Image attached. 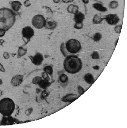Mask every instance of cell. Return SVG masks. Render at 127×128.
Listing matches in <instances>:
<instances>
[{"mask_svg": "<svg viewBox=\"0 0 127 128\" xmlns=\"http://www.w3.org/2000/svg\"><path fill=\"white\" fill-rule=\"evenodd\" d=\"M104 20L107 23L111 25H115L119 23V19L118 15L116 14L111 13L104 17Z\"/></svg>", "mask_w": 127, "mask_h": 128, "instance_id": "52a82bcc", "label": "cell"}, {"mask_svg": "<svg viewBox=\"0 0 127 128\" xmlns=\"http://www.w3.org/2000/svg\"><path fill=\"white\" fill-rule=\"evenodd\" d=\"M15 108V104L13 100L4 98L0 101V113L4 117H9L12 114Z\"/></svg>", "mask_w": 127, "mask_h": 128, "instance_id": "3957f363", "label": "cell"}, {"mask_svg": "<svg viewBox=\"0 0 127 128\" xmlns=\"http://www.w3.org/2000/svg\"><path fill=\"white\" fill-rule=\"evenodd\" d=\"M23 75H16L13 77L11 80V84L13 87H18L22 83L23 80Z\"/></svg>", "mask_w": 127, "mask_h": 128, "instance_id": "9c48e42d", "label": "cell"}, {"mask_svg": "<svg viewBox=\"0 0 127 128\" xmlns=\"http://www.w3.org/2000/svg\"><path fill=\"white\" fill-rule=\"evenodd\" d=\"M34 34V31L31 27L26 26L23 28L22 31V35L25 44H27L30 41Z\"/></svg>", "mask_w": 127, "mask_h": 128, "instance_id": "8992f818", "label": "cell"}, {"mask_svg": "<svg viewBox=\"0 0 127 128\" xmlns=\"http://www.w3.org/2000/svg\"><path fill=\"white\" fill-rule=\"evenodd\" d=\"M91 0H82V2L84 4H87Z\"/></svg>", "mask_w": 127, "mask_h": 128, "instance_id": "74e56055", "label": "cell"}, {"mask_svg": "<svg viewBox=\"0 0 127 128\" xmlns=\"http://www.w3.org/2000/svg\"><path fill=\"white\" fill-rule=\"evenodd\" d=\"M3 92V91L1 89H0V97H1L2 95Z\"/></svg>", "mask_w": 127, "mask_h": 128, "instance_id": "7bdbcfd3", "label": "cell"}, {"mask_svg": "<svg viewBox=\"0 0 127 128\" xmlns=\"http://www.w3.org/2000/svg\"><path fill=\"white\" fill-rule=\"evenodd\" d=\"M3 58L5 59H8L10 58L9 54L7 52H4L3 55Z\"/></svg>", "mask_w": 127, "mask_h": 128, "instance_id": "836d02e7", "label": "cell"}, {"mask_svg": "<svg viewBox=\"0 0 127 128\" xmlns=\"http://www.w3.org/2000/svg\"><path fill=\"white\" fill-rule=\"evenodd\" d=\"M93 8L96 10L101 12H105L107 11L106 7L103 6V5L99 3H96L92 4Z\"/></svg>", "mask_w": 127, "mask_h": 128, "instance_id": "7c38bea8", "label": "cell"}, {"mask_svg": "<svg viewBox=\"0 0 127 128\" xmlns=\"http://www.w3.org/2000/svg\"><path fill=\"white\" fill-rule=\"evenodd\" d=\"M104 20V17H102L98 14H96L92 19V23L95 25H98L102 23Z\"/></svg>", "mask_w": 127, "mask_h": 128, "instance_id": "2e32d148", "label": "cell"}, {"mask_svg": "<svg viewBox=\"0 0 127 128\" xmlns=\"http://www.w3.org/2000/svg\"><path fill=\"white\" fill-rule=\"evenodd\" d=\"M84 79L86 83L89 84H92L94 81V78L93 75L90 73H87L84 75Z\"/></svg>", "mask_w": 127, "mask_h": 128, "instance_id": "e0dca14e", "label": "cell"}, {"mask_svg": "<svg viewBox=\"0 0 127 128\" xmlns=\"http://www.w3.org/2000/svg\"><path fill=\"white\" fill-rule=\"evenodd\" d=\"M5 42V41L3 40H0V45L3 46V44Z\"/></svg>", "mask_w": 127, "mask_h": 128, "instance_id": "60d3db41", "label": "cell"}, {"mask_svg": "<svg viewBox=\"0 0 127 128\" xmlns=\"http://www.w3.org/2000/svg\"><path fill=\"white\" fill-rule=\"evenodd\" d=\"M6 31L3 29H0V37H3L5 35Z\"/></svg>", "mask_w": 127, "mask_h": 128, "instance_id": "d6a6232c", "label": "cell"}, {"mask_svg": "<svg viewBox=\"0 0 127 128\" xmlns=\"http://www.w3.org/2000/svg\"><path fill=\"white\" fill-rule=\"evenodd\" d=\"M57 22L51 18H48L46 19L44 27L46 29L53 30L55 29L57 27Z\"/></svg>", "mask_w": 127, "mask_h": 128, "instance_id": "30bf717a", "label": "cell"}, {"mask_svg": "<svg viewBox=\"0 0 127 128\" xmlns=\"http://www.w3.org/2000/svg\"><path fill=\"white\" fill-rule=\"evenodd\" d=\"M61 0H53V2L55 3H58L60 2Z\"/></svg>", "mask_w": 127, "mask_h": 128, "instance_id": "b9f144b4", "label": "cell"}, {"mask_svg": "<svg viewBox=\"0 0 127 128\" xmlns=\"http://www.w3.org/2000/svg\"><path fill=\"white\" fill-rule=\"evenodd\" d=\"M24 5L26 7H29L31 5V3H30L29 0H26L24 2Z\"/></svg>", "mask_w": 127, "mask_h": 128, "instance_id": "e575fe53", "label": "cell"}, {"mask_svg": "<svg viewBox=\"0 0 127 128\" xmlns=\"http://www.w3.org/2000/svg\"><path fill=\"white\" fill-rule=\"evenodd\" d=\"M78 91L80 95H82L84 93V90L82 87L79 86L78 87Z\"/></svg>", "mask_w": 127, "mask_h": 128, "instance_id": "1f68e13d", "label": "cell"}, {"mask_svg": "<svg viewBox=\"0 0 127 128\" xmlns=\"http://www.w3.org/2000/svg\"><path fill=\"white\" fill-rule=\"evenodd\" d=\"M41 91H42V90H41V89H40V88H38L36 89V92L38 94L40 93H41Z\"/></svg>", "mask_w": 127, "mask_h": 128, "instance_id": "ab89813d", "label": "cell"}, {"mask_svg": "<svg viewBox=\"0 0 127 128\" xmlns=\"http://www.w3.org/2000/svg\"><path fill=\"white\" fill-rule=\"evenodd\" d=\"M42 75L43 79L44 80H46L48 81H49L50 80L48 74H47L46 72H44V71L42 72Z\"/></svg>", "mask_w": 127, "mask_h": 128, "instance_id": "83f0119b", "label": "cell"}, {"mask_svg": "<svg viewBox=\"0 0 127 128\" xmlns=\"http://www.w3.org/2000/svg\"><path fill=\"white\" fill-rule=\"evenodd\" d=\"M85 17L84 14L79 11L77 12L74 14V20L75 22H83Z\"/></svg>", "mask_w": 127, "mask_h": 128, "instance_id": "4fadbf2b", "label": "cell"}, {"mask_svg": "<svg viewBox=\"0 0 127 128\" xmlns=\"http://www.w3.org/2000/svg\"><path fill=\"white\" fill-rule=\"evenodd\" d=\"M32 111H33L32 108H29V109L26 110L25 112V114L27 116H29L32 113Z\"/></svg>", "mask_w": 127, "mask_h": 128, "instance_id": "4dcf8cb0", "label": "cell"}, {"mask_svg": "<svg viewBox=\"0 0 127 128\" xmlns=\"http://www.w3.org/2000/svg\"><path fill=\"white\" fill-rule=\"evenodd\" d=\"M78 97L77 94H70L64 96L62 98V100L65 102H71L74 101Z\"/></svg>", "mask_w": 127, "mask_h": 128, "instance_id": "8fae6325", "label": "cell"}, {"mask_svg": "<svg viewBox=\"0 0 127 128\" xmlns=\"http://www.w3.org/2000/svg\"><path fill=\"white\" fill-rule=\"evenodd\" d=\"M59 80L61 83H65L69 80L68 76L65 74H63L61 75L59 77Z\"/></svg>", "mask_w": 127, "mask_h": 128, "instance_id": "cb8c5ba5", "label": "cell"}, {"mask_svg": "<svg viewBox=\"0 0 127 128\" xmlns=\"http://www.w3.org/2000/svg\"><path fill=\"white\" fill-rule=\"evenodd\" d=\"M84 24L83 22H75L74 25V27L77 29H81L83 28Z\"/></svg>", "mask_w": 127, "mask_h": 128, "instance_id": "484cf974", "label": "cell"}, {"mask_svg": "<svg viewBox=\"0 0 127 128\" xmlns=\"http://www.w3.org/2000/svg\"><path fill=\"white\" fill-rule=\"evenodd\" d=\"M63 65L66 72L71 74H74L81 70L82 62L80 58L73 55L65 58Z\"/></svg>", "mask_w": 127, "mask_h": 128, "instance_id": "7a4b0ae2", "label": "cell"}, {"mask_svg": "<svg viewBox=\"0 0 127 128\" xmlns=\"http://www.w3.org/2000/svg\"><path fill=\"white\" fill-rule=\"evenodd\" d=\"M50 85H51V83L49 82V81L43 79L41 81L38 85L40 88L45 90V89H46L49 87L50 86Z\"/></svg>", "mask_w": 127, "mask_h": 128, "instance_id": "d6986e66", "label": "cell"}, {"mask_svg": "<svg viewBox=\"0 0 127 128\" xmlns=\"http://www.w3.org/2000/svg\"><path fill=\"white\" fill-rule=\"evenodd\" d=\"M46 21V19L43 15H37L32 18V24L36 29H42L45 26Z\"/></svg>", "mask_w": 127, "mask_h": 128, "instance_id": "5b68a950", "label": "cell"}, {"mask_svg": "<svg viewBox=\"0 0 127 128\" xmlns=\"http://www.w3.org/2000/svg\"><path fill=\"white\" fill-rule=\"evenodd\" d=\"M102 36L101 33L100 32H96L93 35L92 39L94 41L98 42L102 39Z\"/></svg>", "mask_w": 127, "mask_h": 128, "instance_id": "44dd1931", "label": "cell"}, {"mask_svg": "<svg viewBox=\"0 0 127 128\" xmlns=\"http://www.w3.org/2000/svg\"><path fill=\"white\" fill-rule=\"evenodd\" d=\"M49 95V91L45 89L42 92L41 96L43 99H45Z\"/></svg>", "mask_w": 127, "mask_h": 128, "instance_id": "f546056e", "label": "cell"}, {"mask_svg": "<svg viewBox=\"0 0 127 128\" xmlns=\"http://www.w3.org/2000/svg\"><path fill=\"white\" fill-rule=\"evenodd\" d=\"M67 9L68 13L74 15L79 11V7L77 5L71 4L68 6Z\"/></svg>", "mask_w": 127, "mask_h": 128, "instance_id": "9a60e30c", "label": "cell"}, {"mask_svg": "<svg viewBox=\"0 0 127 128\" xmlns=\"http://www.w3.org/2000/svg\"><path fill=\"white\" fill-rule=\"evenodd\" d=\"M66 50L71 55L75 54L79 52L81 49L80 42L78 40L72 38L65 43Z\"/></svg>", "mask_w": 127, "mask_h": 128, "instance_id": "277c9868", "label": "cell"}, {"mask_svg": "<svg viewBox=\"0 0 127 128\" xmlns=\"http://www.w3.org/2000/svg\"><path fill=\"white\" fill-rule=\"evenodd\" d=\"M3 84L2 80L0 78V85H2Z\"/></svg>", "mask_w": 127, "mask_h": 128, "instance_id": "ee69618b", "label": "cell"}, {"mask_svg": "<svg viewBox=\"0 0 127 128\" xmlns=\"http://www.w3.org/2000/svg\"><path fill=\"white\" fill-rule=\"evenodd\" d=\"M0 71L2 72H4V73L5 71L4 68L1 63H0Z\"/></svg>", "mask_w": 127, "mask_h": 128, "instance_id": "d590c367", "label": "cell"}, {"mask_svg": "<svg viewBox=\"0 0 127 128\" xmlns=\"http://www.w3.org/2000/svg\"><path fill=\"white\" fill-rule=\"evenodd\" d=\"M16 21V15L13 10L7 8L0 9V29L7 31Z\"/></svg>", "mask_w": 127, "mask_h": 128, "instance_id": "6da1fadb", "label": "cell"}, {"mask_svg": "<svg viewBox=\"0 0 127 128\" xmlns=\"http://www.w3.org/2000/svg\"><path fill=\"white\" fill-rule=\"evenodd\" d=\"M10 4H11V7L12 8V9L15 12H18L21 9L22 5L21 3L18 1L11 2Z\"/></svg>", "mask_w": 127, "mask_h": 128, "instance_id": "5bb4252c", "label": "cell"}, {"mask_svg": "<svg viewBox=\"0 0 127 128\" xmlns=\"http://www.w3.org/2000/svg\"><path fill=\"white\" fill-rule=\"evenodd\" d=\"M122 25H119L115 26L114 27V31L118 34H120L122 29Z\"/></svg>", "mask_w": 127, "mask_h": 128, "instance_id": "4316f807", "label": "cell"}, {"mask_svg": "<svg viewBox=\"0 0 127 128\" xmlns=\"http://www.w3.org/2000/svg\"><path fill=\"white\" fill-rule=\"evenodd\" d=\"M63 2L65 3H69L72 2L74 1V0H61Z\"/></svg>", "mask_w": 127, "mask_h": 128, "instance_id": "8d00e7d4", "label": "cell"}, {"mask_svg": "<svg viewBox=\"0 0 127 128\" xmlns=\"http://www.w3.org/2000/svg\"><path fill=\"white\" fill-rule=\"evenodd\" d=\"M27 48L25 46H21L19 48L17 51V55L19 58L24 56L27 53Z\"/></svg>", "mask_w": 127, "mask_h": 128, "instance_id": "ac0fdd59", "label": "cell"}, {"mask_svg": "<svg viewBox=\"0 0 127 128\" xmlns=\"http://www.w3.org/2000/svg\"><path fill=\"white\" fill-rule=\"evenodd\" d=\"M60 51L61 52L63 56L65 57H67L71 55L66 50V48L65 46V42H62L60 46Z\"/></svg>", "mask_w": 127, "mask_h": 128, "instance_id": "ffe728a7", "label": "cell"}, {"mask_svg": "<svg viewBox=\"0 0 127 128\" xmlns=\"http://www.w3.org/2000/svg\"><path fill=\"white\" fill-rule=\"evenodd\" d=\"M93 69H94L95 70H98L99 69V66L98 65H96V66H94L92 67Z\"/></svg>", "mask_w": 127, "mask_h": 128, "instance_id": "f35d334b", "label": "cell"}, {"mask_svg": "<svg viewBox=\"0 0 127 128\" xmlns=\"http://www.w3.org/2000/svg\"><path fill=\"white\" fill-rule=\"evenodd\" d=\"M119 3L118 2L115 0L111 1L109 3V6L111 9H115L119 7Z\"/></svg>", "mask_w": 127, "mask_h": 128, "instance_id": "7402d4cb", "label": "cell"}, {"mask_svg": "<svg viewBox=\"0 0 127 128\" xmlns=\"http://www.w3.org/2000/svg\"><path fill=\"white\" fill-rule=\"evenodd\" d=\"M29 58L34 64L37 66L41 65L44 61V57L41 53L37 52L34 56H30Z\"/></svg>", "mask_w": 127, "mask_h": 128, "instance_id": "ba28073f", "label": "cell"}, {"mask_svg": "<svg viewBox=\"0 0 127 128\" xmlns=\"http://www.w3.org/2000/svg\"><path fill=\"white\" fill-rule=\"evenodd\" d=\"M92 58L94 59H98L99 58V55L98 52L96 51L93 52L91 55Z\"/></svg>", "mask_w": 127, "mask_h": 128, "instance_id": "f1b7e54d", "label": "cell"}, {"mask_svg": "<svg viewBox=\"0 0 127 128\" xmlns=\"http://www.w3.org/2000/svg\"><path fill=\"white\" fill-rule=\"evenodd\" d=\"M42 80V79L41 77L38 76H36L32 79V83L34 84L38 85Z\"/></svg>", "mask_w": 127, "mask_h": 128, "instance_id": "d4e9b609", "label": "cell"}, {"mask_svg": "<svg viewBox=\"0 0 127 128\" xmlns=\"http://www.w3.org/2000/svg\"><path fill=\"white\" fill-rule=\"evenodd\" d=\"M44 71L46 72L47 74L49 75H52L53 74V69L52 67L50 65L46 66L45 68H44Z\"/></svg>", "mask_w": 127, "mask_h": 128, "instance_id": "603a6c76", "label": "cell"}]
</instances>
